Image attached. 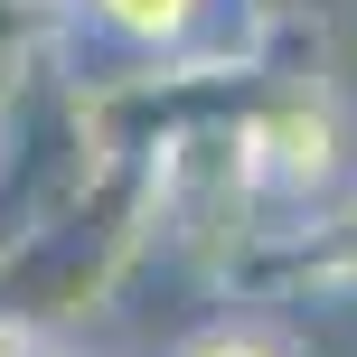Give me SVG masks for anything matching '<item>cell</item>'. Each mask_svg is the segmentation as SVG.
Segmentation results:
<instances>
[{"label":"cell","instance_id":"6da1fadb","mask_svg":"<svg viewBox=\"0 0 357 357\" xmlns=\"http://www.w3.org/2000/svg\"><path fill=\"white\" fill-rule=\"evenodd\" d=\"M142 254H151V169L104 151V169L85 178V197H66L47 226L0 245V320L29 329L38 348L75 339L85 320H104L123 301Z\"/></svg>","mask_w":357,"mask_h":357},{"label":"cell","instance_id":"7a4b0ae2","mask_svg":"<svg viewBox=\"0 0 357 357\" xmlns=\"http://www.w3.org/2000/svg\"><path fill=\"white\" fill-rule=\"evenodd\" d=\"M104 169L94 142V104L56 47H29L0 66V245L29 226H47L66 197H85V178Z\"/></svg>","mask_w":357,"mask_h":357},{"label":"cell","instance_id":"3957f363","mask_svg":"<svg viewBox=\"0 0 357 357\" xmlns=\"http://www.w3.org/2000/svg\"><path fill=\"white\" fill-rule=\"evenodd\" d=\"M264 10L273 0H66L47 47L56 56L94 47V66H66L75 85H104L123 66H235L254 56Z\"/></svg>","mask_w":357,"mask_h":357},{"label":"cell","instance_id":"277c9868","mask_svg":"<svg viewBox=\"0 0 357 357\" xmlns=\"http://www.w3.org/2000/svg\"><path fill=\"white\" fill-rule=\"evenodd\" d=\"M235 151H245V197L254 235H291L301 216H320L348 188V113L329 85H254V104L235 113Z\"/></svg>","mask_w":357,"mask_h":357},{"label":"cell","instance_id":"5b68a950","mask_svg":"<svg viewBox=\"0 0 357 357\" xmlns=\"http://www.w3.org/2000/svg\"><path fill=\"white\" fill-rule=\"evenodd\" d=\"M226 282L235 291H357V188H339L291 235H254Z\"/></svg>","mask_w":357,"mask_h":357},{"label":"cell","instance_id":"8992f818","mask_svg":"<svg viewBox=\"0 0 357 357\" xmlns=\"http://www.w3.org/2000/svg\"><path fill=\"white\" fill-rule=\"evenodd\" d=\"M169 357H310V348L282 339V329H264V320H197Z\"/></svg>","mask_w":357,"mask_h":357},{"label":"cell","instance_id":"52a82bcc","mask_svg":"<svg viewBox=\"0 0 357 357\" xmlns=\"http://www.w3.org/2000/svg\"><path fill=\"white\" fill-rule=\"evenodd\" d=\"M47 29H56V19L38 10V0H0V66L29 56V47H47Z\"/></svg>","mask_w":357,"mask_h":357},{"label":"cell","instance_id":"ba28073f","mask_svg":"<svg viewBox=\"0 0 357 357\" xmlns=\"http://www.w3.org/2000/svg\"><path fill=\"white\" fill-rule=\"evenodd\" d=\"M38 357H85V348H75V339H47V348H38Z\"/></svg>","mask_w":357,"mask_h":357},{"label":"cell","instance_id":"9c48e42d","mask_svg":"<svg viewBox=\"0 0 357 357\" xmlns=\"http://www.w3.org/2000/svg\"><path fill=\"white\" fill-rule=\"evenodd\" d=\"M38 10H47V19H56V10H66V0H38Z\"/></svg>","mask_w":357,"mask_h":357}]
</instances>
